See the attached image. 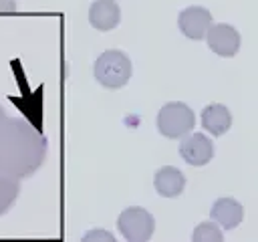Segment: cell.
<instances>
[{
	"mask_svg": "<svg viewBox=\"0 0 258 242\" xmlns=\"http://www.w3.org/2000/svg\"><path fill=\"white\" fill-rule=\"evenodd\" d=\"M46 157L44 135L22 117H4L0 123V173L10 177L32 175Z\"/></svg>",
	"mask_w": 258,
	"mask_h": 242,
	"instance_id": "6da1fadb",
	"label": "cell"
},
{
	"mask_svg": "<svg viewBox=\"0 0 258 242\" xmlns=\"http://www.w3.org/2000/svg\"><path fill=\"white\" fill-rule=\"evenodd\" d=\"M93 73H95L97 83H101L103 87L121 89L129 83L133 67H131L129 56L123 50L111 48V50H105L103 54H99V58L95 60Z\"/></svg>",
	"mask_w": 258,
	"mask_h": 242,
	"instance_id": "7a4b0ae2",
	"label": "cell"
},
{
	"mask_svg": "<svg viewBox=\"0 0 258 242\" xmlns=\"http://www.w3.org/2000/svg\"><path fill=\"white\" fill-rule=\"evenodd\" d=\"M196 125L194 111L179 101L165 103L157 113V131L167 139H179L187 135Z\"/></svg>",
	"mask_w": 258,
	"mask_h": 242,
	"instance_id": "3957f363",
	"label": "cell"
},
{
	"mask_svg": "<svg viewBox=\"0 0 258 242\" xmlns=\"http://www.w3.org/2000/svg\"><path fill=\"white\" fill-rule=\"evenodd\" d=\"M117 228L119 232L123 234L125 240H131V242H145L153 236V230H155V220L153 216L145 210V208H139V206H131V208H125L119 218H117Z\"/></svg>",
	"mask_w": 258,
	"mask_h": 242,
	"instance_id": "277c9868",
	"label": "cell"
},
{
	"mask_svg": "<svg viewBox=\"0 0 258 242\" xmlns=\"http://www.w3.org/2000/svg\"><path fill=\"white\" fill-rule=\"evenodd\" d=\"M177 26L183 36L191 40H202L212 26V14L204 6H187L179 12Z\"/></svg>",
	"mask_w": 258,
	"mask_h": 242,
	"instance_id": "5b68a950",
	"label": "cell"
},
{
	"mask_svg": "<svg viewBox=\"0 0 258 242\" xmlns=\"http://www.w3.org/2000/svg\"><path fill=\"white\" fill-rule=\"evenodd\" d=\"M210 50L220 56H234L240 50V32L232 24H212L206 34Z\"/></svg>",
	"mask_w": 258,
	"mask_h": 242,
	"instance_id": "8992f818",
	"label": "cell"
},
{
	"mask_svg": "<svg viewBox=\"0 0 258 242\" xmlns=\"http://www.w3.org/2000/svg\"><path fill=\"white\" fill-rule=\"evenodd\" d=\"M179 155L189 165H206L214 157V143L204 133H189L181 137Z\"/></svg>",
	"mask_w": 258,
	"mask_h": 242,
	"instance_id": "52a82bcc",
	"label": "cell"
},
{
	"mask_svg": "<svg viewBox=\"0 0 258 242\" xmlns=\"http://www.w3.org/2000/svg\"><path fill=\"white\" fill-rule=\"evenodd\" d=\"M121 20V8L117 0H95L89 8V22L93 28L107 32L113 30Z\"/></svg>",
	"mask_w": 258,
	"mask_h": 242,
	"instance_id": "ba28073f",
	"label": "cell"
},
{
	"mask_svg": "<svg viewBox=\"0 0 258 242\" xmlns=\"http://www.w3.org/2000/svg\"><path fill=\"white\" fill-rule=\"evenodd\" d=\"M153 186H155V192L163 198H177L183 188H185V175L173 167V165H163L155 171V177H153Z\"/></svg>",
	"mask_w": 258,
	"mask_h": 242,
	"instance_id": "9c48e42d",
	"label": "cell"
},
{
	"mask_svg": "<svg viewBox=\"0 0 258 242\" xmlns=\"http://www.w3.org/2000/svg\"><path fill=\"white\" fill-rule=\"evenodd\" d=\"M210 216L216 224H220L224 230H232L236 228L242 218H244V208L240 202H236L234 198H220L214 202Z\"/></svg>",
	"mask_w": 258,
	"mask_h": 242,
	"instance_id": "30bf717a",
	"label": "cell"
},
{
	"mask_svg": "<svg viewBox=\"0 0 258 242\" xmlns=\"http://www.w3.org/2000/svg\"><path fill=\"white\" fill-rule=\"evenodd\" d=\"M230 125H232V115H230L226 105L212 103V105L204 107V111H202V127L208 133L220 137L230 129Z\"/></svg>",
	"mask_w": 258,
	"mask_h": 242,
	"instance_id": "8fae6325",
	"label": "cell"
},
{
	"mask_svg": "<svg viewBox=\"0 0 258 242\" xmlns=\"http://www.w3.org/2000/svg\"><path fill=\"white\" fill-rule=\"evenodd\" d=\"M20 194V179L0 173V216L6 214Z\"/></svg>",
	"mask_w": 258,
	"mask_h": 242,
	"instance_id": "7c38bea8",
	"label": "cell"
},
{
	"mask_svg": "<svg viewBox=\"0 0 258 242\" xmlns=\"http://www.w3.org/2000/svg\"><path fill=\"white\" fill-rule=\"evenodd\" d=\"M191 240H196V242H204V240H208V242H220V240H224V236H222L220 226H216L212 222H202L194 230Z\"/></svg>",
	"mask_w": 258,
	"mask_h": 242,
	"instance_id": "4fadbf2b",
	"label": "cell"
},
{
	"mask_svg": "<svg viewBox=\"0 0 258 242\" xmlns=\"http://www.w3.org/2000/svg\"><path fill=\"white\" fill-rule=\"evenodd\" d=\"M93 238H105V240H115L109 232H101V230H95V232H89L85 234V240H93Z\"/></svg>",
	"mask_w": 258,
	"mask_h": 242,
	"instance_id": "5bb4252c",
	"label": "cell"
},
{
	"mask_svg": "<svg viewBox=\"0 0 258 242\" xmlns=\"http://www.w3.org/2000/svg\"><path fill=\"white\" fill-rule=\"evenodd\" d=\"M0 12H16V0H0Z\"/></svg>",
	"mask_w": 258,
	"mask_h": 242,
	"instance_id": "9a60e30c",
	"label": "cell"
},
{
	"mask_svg": "<svg viewBox=\"0 0 258 242\" xmlns=\"http://www.w3.org/2000/svg\"><path fill=\"white\" fill-rule=\"evenodd\" d=\"M4 117H6V111H4V109H2V105H0V123H2V119H4Z\"/></svg>",
	"mask_w": 258,
	"mask_h": 242,
	"instance_id": "2e32d148",
	"label": "cell"
}]
</instances>
